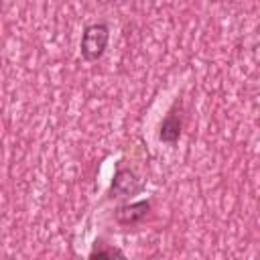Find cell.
<instances>
[{"mask_svg":"<svg viewBox=\"0 0 260 260\" xmlns=\"http://www.w3.org/2000/svg\"><path fill=\"white\" fill-rule=\"evenodd\" d=\"M110 43V24L106 20H98L85 24L79 41V55L85 63H95L106 55Z\"/></svg>","mask_w":260,"mask_h":260,"instance_id":"obj_1","label":"cell"},{"mask_svg":"<svg viewBox=\"0 0 260 260\" xmlns=\"http://www.w3.org/2000/svg\"><path fill=\"white\" fill-rule=\"evenodd\" d=\"M146 189V181L130 167H118L114 171V177L110 181V187L106 191L108 199H120L130 201L132 197L140 195Z\"/></svg>","mask_w":260,"mask_h":260,"instance_id":"obj_2","label":"cell"},{"mask_svg":"<svg viewBox=\"0 0 260 260\" xmlns=\"http://www.w3.org/2000/svg\"><path fill=\"white\" fill-rule=\"evenodd\" d=\"M181 136H183V100L177 98L158 126V140L169 146H175L181 140Z\"/></svg>","mask_w":260,"mask_h":260,"instance_id":"obj_3","label":"cell"},{"mask_svg":"<svg viewBox=\"0 0 260 260\" xmlns=\"http://www.w3.org/2000/svg\"><path fill=\"white\" fill-rule=\"evenodd\" d=\"M150 199H136V201H122L120 205H116L114 209V221L122 228H132L138 225L142 219H146V215L150 213Z\"/></svg>","mask_w":260,"mask_h":260,"instance_id":"obj_4","label":"cell"},{"mask_svg":"<svg viewBox=\"0 0 260 260\" xmlns=\"http://www.w3.org/2000/svg\"><path fill=\"white\" fill-rule=\"evenodd\" d=\"M87 258L89 260H95V258H126V252L122 248L114 246V244H102V240H95Z\"/></svg>","mask_w":260,"mask_h":260,"instance_id":"obj_5","label":"cell"}]
</instances>
